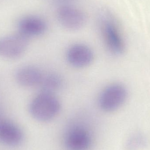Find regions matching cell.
<instances>
[{
    "label": "cell",
    "instance_id": "1",
    "mask_svg": "<svg viewBox=\"0 0 150 150\" xmlns=\"http://www.w3.org/2000/svg\"><path fill=\"white\" fill-rule=\"evenodd\" d=\"M61 108L60 101L53 93L43 91L32 100L29 108L32 116L42 122L53 120L59 114Z\"/></svg>",
    "mask_w": 150,
    "mask_h": 150
},
{
    "label": "cell",
    "instance_id": "2",
    "mask_svg": "<svg viewBox=\"0 0 150 150\" xmlns=\"http://www.w3.org/2000/svg\"><path fill=\"white\" fill-rule=\"evenodd\" d=\"M63 141L67 150H89L92 145V134L83 123L75 122L68 127Z\"/></svg>",
    "mask_w": 150,
    "mask_h": 150
},
{
    "label": "cell",
    "instance_id": "3",
    "mask_svg": "<svg viewBox=\"0 0 150 150\" xmlns=\"http://www.w3.org/2000/svg\"><path fill=\"white\" fill-rule=\"evenodd\" d=\"M100 31L104 43L110 52L115 55L122 54L126 44L120 30L114 19L107 16L101 19Z\"/></svg>",
    "mask_w": 150,
    "mask_h": 150
},
{
    "label": "cell",
    "instance_id": "4",
    "mask_svg": "<svg viewBox=\"0 0 150 150\" xmlns=\"http://www.w3.org/2000/svg\"><path fill=\"white\" fill-rule=\"evenodd\" d=\"M127 89L122 84H112L106 87L101 92L99 105L106 112L116 111L123 105L127 99Z\"/></svg>",
    "mask_w": 150,
    "mask_h": 150
},
{
    "label": "cell",
    "instance_id": "5",
    "mask_svg": "<svg viewBox=\"0 0 150 150\" xmlns=\"http://www.w3.org/2000/svg\"><path fill=\"white\" fill-rule=\"evenodd\" d=\"M58 21L62 26L69 30H76L85 24L86 17L84 12L73 5H63L57 11Z\"/></svg>",
    "mask_w": 150,
    "mask_h": 150
},
{
    "label": "cell",
    "instance_id": "6",
    "mask_svg": "<svg viewBox=\"0 0 150 150\" xmlns=\"http://www.w3.org/2000/svg\"><path fill=\"white\" fill-rule=\"evenodd\" d=\"M28 39L20 33L0 39V56L10 59L20 57L28 47Z\"/></svg>",
    "mask_w": 150,
    "mask_h": 150
},
{
    "label": "cell",
    "instance_id": "7",
    "mask_svg": "<svg viewBox=\"0 0 150 150\" xmlns=\"http://www.w3.org/2000/svg\"><path fill=\"white\" fill-rule=\"evenodd\" d=\"M94 58L93 52L90 47L83 44L71 46L67 53L69 63L77 68L86 67L92 62Z\"/></svg>",
    "mask_w": 150,
    "mask_h": 150
},
{
    "label": "cell",
    "instance_id": "8",
    "mask_svg": "<svg viewBox=\"0 0 150 150\" xmlns=\"http://www.w3.org/2000/svg\"><path fill=\"white\" fill-rule=\"evenodd\" d=\"M19 33L29 38L44 34L47 29L46 22L42 18L36 16H25L18 24Z\"/></svg>",
    "mask_w": 150,
    "mask_h": 150
},
{
    "label": "cell",
    "instance_id": "9",
    "mask_svg": "<svg viewBox=\"0 0 150 150\" xmlns=\"http://www.w3.org/2000/svg\"><path fill=\"white\" fill-rule=\"evenodd\" d=\"M44 74L41 70L32 66H25L18 69L15 74L18 84L25 87L40 86Z\"/></svg>",
    "mask_w": 150,
    "mask_h": 150
},
{
    "label": "cell",
    "instance_id": "10",
    "mask_svg": "<svg viewBox=\"0 0 150 150\" xmlns=\"http://www.w3.org/2000/svg\"><path fill=\"white\" fill-rule=\"evenodd\" d=\"M23 133L16 124L8 121L0 122V142L9 147H16L23 140Z\"/></svg>",
    "mask_w": 150,
    "mask_h": 150
},
{
    "label": "cell",
    "instance_id": "11",
    "mask_svg": "<svg viewBox=\"0 0 150 150\" xmlns=\"http://www.w3.org/2000/svg\"><path fill=\"white\" fill-rule=\"evenodd\" d=\"M63 79L56 73H50L44 74L40 86L42 91L53 93L60 89L63 85Z\"/></svg>",
    "mask_w": 150,
    "mask_h": 150
},
{
    "label": "cell",
    "instance_id": "12",
    "mask_svg": "<svg viewBox=\"0 0 150 150\" xmlns=\"http://www.w3.org/2000/svg\"><path fill=\"white\" fill-rule=\"evenodd\" d=\"M146 137L141 132L133 133L126 142L127 150H141L147 146Z\"/></svg>",
    "mask_w": 150,
    "mask_h": 150
}]
</instances>
